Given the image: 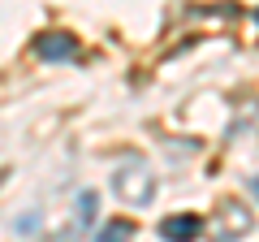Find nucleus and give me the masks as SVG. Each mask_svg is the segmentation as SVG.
<instances>
[{"label":"nucleus","mask_w":259,"mask_h":242,"mask_svg":"<svg viewBox=\"0 0 259 242\" xmlns=\"http://www.w3.org/2000/svg\"><path fill=\"white\" fill-rule=\"evenodd\" d=\"M156 190H160V177L139 151L117 160V169H112V195L125 208H151L156 204Z\"/></svg>","instance_id":"1"},{"label":"nucleus","mask_w":259,"mask_h":242,"mask_svg":"<svg viewBox=\"0 0 259 242\" xmlns=\"http://www.w3.org/2000/svg\"><path fill=\"white\" fill-rule=\"evenodd\" d=\"M207 221H199L194 212H177V216H164L160 221V238L164 242H194L199 233H203Z\"/></svg>","instance_id":"4"},{"label":"nucleus","mask_w":259,"mask_h":242,"mask_svg":"<svg viewBox=\"0 0 259 242\" xmlns=\"http://www.w3.org/2000/svg\"><path fill=\"white\" fill-rule=\"evenodd\" d=\"M95 242H134V221H104L100 233H95Z\"/></svg>","instance_id":"6"},{"label":"nucleus","mask_w":259,"mask_h":242,"mask_svg":"<svg viewBox=\"0 0 259 242\" xmlns=\"http://www.w3.org/2000/svg\"><path fill=\"white\" fill-rule=\"evenodd\" d=\"M250 190H255V195H259V177H250Z\"/></svg>","instance_id":"8"},{"label":"nucleus","mask_w":259,"mask_h":242,"mask_svg":"<svg viewBox=\"0 0 259 242\" xmlns=\"http://www.w3.org/2000/svg\"><path fill=\"white\" fill-rule=\"evenodd\" d=\"M48 242H78V233H74V229H65V233H56V238H48Z\"/></svg>","instance_id":"7"},{"label":"nucleus","mask_w":259,"mask_h":242,"mask_svg":"<svg viewBox=\"0 0 259 242\" xmlns=\"http://www.w3.org/2000/svg\"><path fill=\"white\" fill-rule=\"evenodd\" d=\"M74 212H78V229L95 225V216H100V195H95V190H78L74 195Z\"/></svg>","instance_id":"5"},{"label":"nucleus","mask_w":259,"mask_h":242,"mask_svg":"<svg viewBox=\"0 0 259 242\" xmlns=\"http://www.w3.org/2000/svg\"><path fill=\"white\" fill-rule=\"evenodd\" d=\"M35 56L39 61H52V65L74 61L78 56V39L65 35V30H44V35H35Z\"/></svg>","instance_id":"3"},{"label":"nucleus","mask_w":259,"mask_h":242,"mask_svg":"<svg viewBox=\"0 0 259 242\" xmlns=\"http://www.w3.org/2000/svg\"><path fill=\"white\" fill-rule=\"evenodd\" d=\"M203 229L212 233V242H238V238H246V233L255 229V212H250L242 199H225V204H216L212 221H207Z\"/></svg>","instance_id":"2"}]
</instances>
